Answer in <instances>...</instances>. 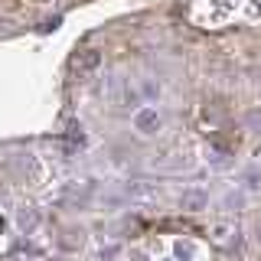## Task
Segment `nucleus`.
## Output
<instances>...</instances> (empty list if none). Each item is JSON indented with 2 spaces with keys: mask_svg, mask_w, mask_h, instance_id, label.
<instances>
[{
  "mask_svg": "<svg viewBox=\"0 0 261 261\" xmlns=\"http://www.w3.org/2000/svg\"><path fill=\"white\" fill-rule=\"evenodd\" d=\"M105 95L111 98L118 108H130V105H141V92H137L134 85H130L127 79L121 75H111L108 82H105Z\"/></svg>",
  "mask_w": 261,
  "mask_h": 261,
  "instance_id": "nucleus-1",
  "label": "nucleus"
},
{
  "mask_svg": "<svg viewBox=\"0 0 261 261\" xmlns=\"http://www.w3.org/2000/svg\"><path fill=\"white\" fill-rule=\"evenodd\" d=\"M72 65H75L79 75H88V72H95L98 65H101V53H98V49H82L75 59H72Z\"/></svg>",
  "mask_w": 261,
  "mask_h": 261,
  "instance_id": "nucleus-2",
  "label": "nucleus"
},
{
  "mask_svg": "<svg viewBox=\"0 0 261 261\" xmlns=\"http://www.w3.org/2000/svg\"><path fill=\"white\" fill-rule=\"evenodd\" d=\"M134 127L141 130V134H153V130L160 127V114L153 111V108H141L134 114Z\"/></svg>",
  "mask_w": 261,
  "mask_h": 261,
  "instance_id": "nucleus-3",
  "label": "nucleus"
},
{
  "mask_svg": "<svg viewBox=\"0 0 261 261\" xmlns=\"http://www.w3.org/2000/svg\"><path fill=\"white\" fill-rule=\"evenodd\" d=\"M179 206H183L186 212H199V209L209 206V196L202 193V190H186L183 199H179Z\"/></svg>",
  "mask_w": 261,
  "mask_h": 261,
  "instance_id": "nucleus-4",
  "label": "nucleus"
},
{
  "mask_svg": "<svg viewBox=\"0 0 261 261\" xmlns=\"http://www.w3.org/2000/svg\"><path fill=\"white\" fill-rule=\"evenodd\" d=\"M209 163L212 167H228V150H222V147H209Z\"/></svg>",
  "mask_w": 261,
  "mask_h": 261,
  "instance_id": "nucleus-5",
  "label": "nucleus"
},
{
  "mask_svg": "<svg viewBox=\"0 0 261 261\" xmlns=\"http://www.w3.org/2000/svg\"><path fill=\"white\" fill-rule=\"evenodd\" d=\"M173 255H176L179 261H190V258L196 255V248H193V242H176V245H173Z\"/></svg>",
  "mask_w": 261,
  "mask_h": 261,
  "instance_id": "nucleus-6",
  "label": "nucleus"
},
{
  "mask_svg": "<svg viewBox=\"0 0 261 261\" xmlns=\"http://www.w3.org/2000/svg\"><path fill=\"white\" fill-rule=\"evenodd\" d=\"M16 222H20V228H33V225H36V222H39V216H36V212H33V209H30V212H27V209H23V212H20V216H16Z\"/></svg>",
  "mask_w": 261,
  "mask_h": 261,
  "instance_id": "nucleus-7",
  "label": "nucleus"
},
{
  "mask_svg": "<svg viewBox=\"0 0 261 261\" xmlns=\"http://www.w3.org/2000/svg\"><path fill=\"white\" fill-rule=\"evenodd\" d=\"M160 95V85L153 79H144V98H157Z\"/></svg>",
  "mask_w": 261,
  "mask_h": 261,
  "instance_id": "nucleus-8",
  "label": "nucleus"
},
{
  "mask_svg": "<svg viewBox=\"0 0 261 261\" xmlns=\"http://www.w3.org/2000/svg\"><path fill=\"white\" fill-rule=\"evenodd\" d=\"M153 190H150V186H144V183H130L127 186V196H150Z\"/></svg>",
  "mask_w": 261,
  "mask_h": 261,
  "instance_id": "nucleus-9",
  "label": "nucleus"
},
{
  "mask_svg": "<svg viewBox=\"0 0 261 261\" xmlns=\"http://www.w3.org/2000/svg\"><path fill=\"white\" fill-rule=\"evenodd\" d=\"M245 179H248V190H255V186H258V173H255V170H248Z\"/></svg>",
  "mask_w": 261,
  "mask_h": 261,
  "instance_id": "nucleus-10",
  "label": "nucleus"
},
{
  "mask_svg": "<svg viewBox=\"0 0 261 261\" xmlns=\"http://www.w3.org/2000/svg\"><path fill=\"white\" fill-rule=\"evenodd\" d=\"M258 242H261V222H258Z\"/></svg>",
  "mask_w": 261,
  "mask_h": 261,
  "instance_id": "nucleus-11",
  "label": "nucleus"
}]
</instances>
